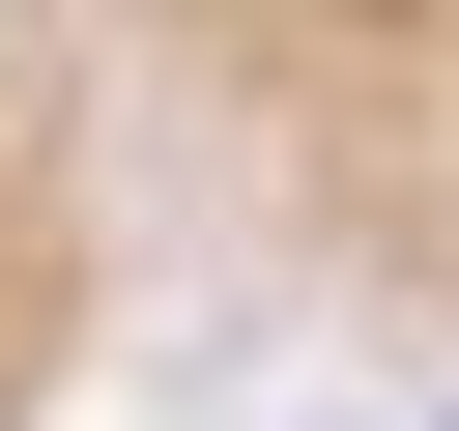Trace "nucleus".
<instances>
[{
    "instance_id": "obj_1",
    "label": "nucleus",
    "mask_w": 459,
    "mask_h": 431,
    "mask_svg": "<svg viewBox=\"0 0 459 431\" xmlns=\"http://www.w3.org/2000/svg\"><path fill=\"white\" fill-rule=\"evenodd\" d=\"M172 259H258L459 374V0H86Z\"/></svg>"
},
{
    "instance_id": "obj_2",
    "label": "nucleus",
    "mask_w": 459,
    "mask_h": 431,
    "mask_svg": "<svg viewBox=\"0 0 459 431\" xmlns=\"http://www.w3.org/2000/svg\"><path fill=\"white\" fill-rule=\"evenodd\" d=\"M115 259H143V115H115L86 0H0V431L86 374Z\"/></svg>"
}]
</instances>
